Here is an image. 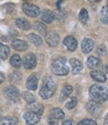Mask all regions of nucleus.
Returning <instances> with one entry per match:
<instances>
[{
    "instance_id": "nucleus-18",
    "label": "nucleus",
    "mask_w": 108,
    "mask_h": 125,
    "mask_svg": "<svg viewBox=\"0 0 108 125\" xmlns=\"http://www.w3.org/2000/svg\"><path fill=\"white\" fill-rule=\"evenodd\" d=\"M15 23H16L17 27H19L22 30H29V29H31L30 22L28 20L24 19V18H18V19H16V22H15Z\"/></svg>"
},
{
    "instance_id": "nucleus-11",
    "label": "nucleus",
    "mask_w": 108,
    "mask_h": 125,
    "mask_svg": "<svg viewBox=\"0 0 108 125\" xmlns=\"http://www.w3.org/2000/svg\"><path fill=\"white\" fill-rule=\"evenodd\" d=\"M64 45L67 47L69 51L73 52L76 49V47H78V41L72 36H68L64 40Z\"/></svg>"
},
{
    "instance_id": "nucleus-7",
    "label": "nucleus",
    "mask_w": 108,
    "mask_h": 125,
    "mask_svg": "<svg viewBox=\"0 0 108 125\" xmlns=\"http://www.w3.org/2000/svg\"><path fill=\"white\" fill-rule=\"evenodd\" d=\"M23 117L28 125H35L40 121L41 115L35 113L34 111H27V112H25Z\"/></svg>"
},
{
    "instance_id": "nucleus-21",
    "label": "nucleus",
    "mask_w": 108,
    "mask_h": 125,
    "mask_svg": "<svg viewBox=\"0 0 108 125\" xmlns=\"http://www.w3.org/2000/svg\"><path fill=\"white\" fill-rule=\"evenodd\" d=\"M71 92H72V86H71V85H66V86L63 88V91H61L59 100H60V101H64L69 95H70Z\"/></svg>"
},
{
    "instance_id": "nucleus-17",
    "label": "nucleus",
    "mask_w": 108,
    "mask_h": 125,
    "mask_svg": "<svg viewBox=\"0 0 108 125\" xmlns=\"http://www.w3.org/2000/svg\"><path fill=\"white\" fill-rule=\"evenodd\" d=\"M41 18L42 20L45 22V23H52V21L54 20V15H53V12L46 9L42 12L41 14Z\"/></svg>"
},
{
    "instance_id": "nucleus-26",
    "label": "nucleus",
    "mask_w": 108,
    "mask_h": 125,
    "mask_svg": "<svg viewBox=\"0 0 108 125\" xmlns=\"http://www.w3.org/2000/svg\"><path fill=\"white\" fill-rule=\"evenodd\" d=\"M79 21L82 23V24H86L87 21H88V12L85 8H82L79 12Z\"/></svg>"
},
{
    "instance_id": "nucleus-38",
    "label": "nucleus",
    "mask_w": 108,
    "mask_h": 125,
    "mask_svg": "<svg viewBox=\"0 0 108 125\" xmlns=\"http://www.w3.org/2000/svg\"><path fill=\"white\" fill-rule=\"evenodd\" d=\"M104 125H108V114L104 118Z\"/></svg>"
},
{
    "instance_id": "nucleus-14",
    "label": "nucleus",
    "mask_w": 108,
    "mask_h": 125,
    "mask_svg": "<svg viewBox=\"0 0 108 125\" xmlns=\"http://www.w3.org/2000/svg\"><path fill=\"white\" fill-rule=\"evenodd\" d=\"M69 64L71 66V70H72V73L73 74H78L81 72L82 70V64L81 62L76 60V59H70L69 60Z\"/></svg>"
},
{
    "instance_id": "nucleus-3",
    "label": "nucleus",
    "mask_w": 108,
    "mask_h": 125,
    "mask_svg": "<svg viewBox=\"0 0 108 125\" xmlns=\"http://www.w3.org/2000/svg\"><path fill=\"white\" fill-rule=\"evenodd\" d=\"M69 67L65 58L59 57L52 62V72L57 75H66L69 73Z\"/></svg>"
},
{
    "instance_id": "nucleus-28",
    "label": "nucleus",
    "mask_w": 108,
    "mask_h": 125,
    "mask_svg": "<svg viewBox=\"0 0 108 125\" xmlns=\"http://www.w3.org/2000/svg\"><path fill=\"white\" fill-rule=\"evenodd\" d=\"M23 98H24L25 101H26L27 103H29V104L34 103V102L36 101L35 96H34L31 92H29V91H25V92L23 93Z\"/></svg>"
},
{
    "instance_id": "nucleus-39",
    "label": "nucleus",
    "mask_w": 108,
    "mask_h": 125,
    "mask_svg": "<svg viewBox=\"0 0 108 125\" xmlns=\"http://www.w3.org/2000/svg\"><path fill=\"white\" fill-rule=\"evenodd\" d=\"M105 69H106V72H107V73H108V65H107V66H106V68H105Z\"/></svg>"
},
{
    "instance_id": "nucleus-22",
    "label": "nucleus",
    "mask_w": 108,
    "mask_h": 125,
    "mask_svg": "<svg viewBox=\"0 0 108 125\" xmlns=\"http://www.w3.org/2000/svg\"><path fill=\"white\" fill-rule=\"evenodd\" d=\"M10 54V49L6 45L0 44V58L2 60H6Z\"/></svg>"
},
{
    "instance_id": "nucleus-6",
    "label": "nucleus",
    "mask_w": 108,
    "mask_h": 125,
    "mask_svg": "<svg viewBox=\"0 0 108 125\" xmlns=\"http://www.w3.org/2000/svg\"><path fill=\"white\" fill-rule=\"evenodd\" d=\"M5 95L8 99H10L13 102H17L19 100V96H20L19 95V90L13 85H10V86L6 87Z\"/></svg>"
},
{
    "instance_id": "nucleus-13",
    "label": "nucleus",
    "mask_w": 108,
    "mask_h": 125,
    "mask_svg": "<svg viewBox=\"0 0 108 125\" xmlns=\"http://www.w3.org/2000/svg\"><path fill=\"white\" fill-rule=\"evenodd\" d=\"M86 65L89 69L91 70H95V69H98L101 67V61L96 58V57H89L87 59V62H86Z\"/></svg>"
},
{
    "instance_id": "nucleus-29",
    "label": "nucleus",
    "mask_w": 108,
    "mask_h": 125,
    "mask_svg": "<svg viewBox=\"0 0 108 125\" xmlns=\"http://www.w3.org/2000/svg\"><path fill=\"white\" fill-rule=\"evenodd\" d=\"M31 109H32V111H34L35 113H37L39 115H42V113L44 111V106L40 103H36V104L31 105Z\"/></svg>"
},
{
    "instance_id": "nucleus-19",
    "label": "nucleus",
    "mask_w": 108,
    "mask_h": 125,
    "mask_svg": "<svg viewBox=\"0 0 108 125\" xmlns=\"http://www.w3.org/2000/svg\"><path fill=\"white\" fill-rule=\"evenodd\" d=\"M18 122L16 117H2L0 118V125H16Z\"/></svg>"
},
{
    "instance_id": "nucleus-1",
    "label": "nucleus",
    "mask_w": 108,
    "mask_h": 125,
    "mask_svg": "<svg viewBox=\"0 0 108 125\" xmlns=\"http://www.w3.org/2000/svg\"><path fill=\"white\" fill-rule=\"evenodd\" d=\"M89 96L91 100L101 103L108 100V88L104 85L93 84L89 88Z\"/></svg>"
},
{
    "instance_id": "nucleus-16",
    "label": "nucleus",
    "mask_w": 108,
    "mask_h": 125,
    "mask_svg": "<svg viewBox=\"0 0 108 125\" xmlns=\"http://www.w3.org/2000/svg\"><path fill=\"white\" fill-rule=\"evenodd\" d=\"M90 76L95 82H98V83H104V82H106V75L103 73L99 72V71H92L90 73Z\"/></svg>"
},
{
    "instance_id": "nucleus-37",
    "label": "nucleus",
    "mask_w": 108,
    "mask_h": 125,
    "mask_svg": "<svg viewBox=\"0 0 108 125\" xmlns=\"http://www.w3.org/2000/svg\"><path fill=\"white\" fill-rule=\"evenodd\" d=\"M4 81H5V76H4V74L0 73V83H2Z\"/></svg>"
},
{
    "instance_id": "nucleus-23",
    "label": "nucleus",
    "mask_w": 108,
    "mask_h": 125,
    "mask_svg": "<svg viewBox=\"0 0 108 125\" xmlns=\"http://www.w3.org/2000/svg\"><path fill=\"white\" fill-rule=\"evenodd\" d=\"M28 39H29V41H30L31 43L34 44L35 46H40V45H42V43H43L42 38H41L40 36L36 35V34H29V35H28Z\"/></svg>"
},
{
    "instance_id": "nucleus-20",
    "label": "nucleus",
    "mask_w": 108,
    "mask_h": 125,
    "mask_svg": "<svg viewBox=\"0 0 108 125\" xmlns=\"http://www.w3.org/2000/svg\"><path fill=\"white\" fill-rule=\"evenodd\" d=\"M10 64L12 65V67H14L15 69H19L22 66V59L19 55H14L12 56L11 60H10Z\"/></svg>"
},
{
    "instance_id": "nucleus-34",
    "label": "nucleus",
    "mask_w": 108,
    "mask_h": 125,
    "mask_svg": "<svg viewBox=\"0 0 108 125\" xmlns=\"http://www.w3.org/2000/svg\"><path fill=\"white\" fill-rule=\"evenodd\" d=\"M53 15H54V18H57V19H63V18L65 17V14L61 13L60 9H59V10L56 11V12H54Z\"/></svg>"
},
{
    "instance_id": "nucleus-40",
    "label": "nucleus",
    "mask_w": 108,
    "mask_h": 125,
    "mask_svg": "<svg viewBox=\"0 0 108 125\" xmlns=\"http://www.w3.org/2000/svg\"><path fill=\"white\" fill-rule=\"evenodd\" d=\"M106 4H107V5H106V6H107V7H108V0H107V2H106Z\"/></svg>"
},
{
    "instance_id": "nucleus-32",
    "label": "nucleus",
    "mask_w": 108,
    "mask_h": 125,
    "mask_svg": "<svg viewBox=\"0 0 108 125\" xmlns=\"http://www.w3.org/2000/svg\"><path fill=\"white\" fill-rule=\"evenodd\" d=\"M76 125H97L96 122L94 120H91V119H83L81 121H79Z\"/></svg>"
},
{
    "instance_id": "nucleus-10",
    "label": "nucleus",
    "mask_w": 108,
    "mask_h": 125,
    "mask_svg": "<svg viewBox=\"0 0 108 125\" xmlns=\"http://www.w3.org/2000/svg\"><path fill=\"white\" fill-rule=\"evenodd\" d=\"M46 42L47 44L51 47H56L58 46L59 42V36L58 33L56 32H51L50 34L46 35Z\"/></svg>"
},
{
    "instance_id": "nucleus-4",
    "label": "nucleus",
    "mask_w": 108,
    "mask_h": 125,
    "mask_svg": "<svg viewBox=\"0 0 108 125\" xmlns=\"http://www.w3.org/2000/svg\"><path fill=\"white\" fill-rule=\"evenodd\" d=\"M22 9H23V12L28 15V16L32 17V18H35V17H38L40 15V9L38 6L34 5V4H30V3H24L23 6H22Z\"/></svg>"
},
{
    "instance_id": "nucleus-12",
    "label": "nucleus",
    "mask_w": 108,
    "mask_h": 125,
    "mask_svg": "<svg viewBox=\"0 0 108 125\" xmlns=\"http://www.w3.org/2000/svg\"><path fill=\"white\" fill-rule=\"evenodd\" d=\"M12 48L17 50V51H25L28 49V44L23 41V40H20V39H14L12 40Z\"/></svg>"
},
{
    "instance_id": "nucleus-31",
    "label": "nucleus",
    "mask_w": 108,
    "mask_h": 125,
    "mask_svg": "<svg viewBox=\"0 0 108 125\" xmlns=\"http://www.w3.org/2000/svg\"><path fill=\"white\" fill-rule=\"evenodd\" d=\"M11 82H19L21 81V73L19 72H13L10 75Z\"/></svg>"
},
{
    "instance_id": "nucleus-36",
    "label": "nucleus",
    "mask_w": 108,
    "mask_h": 125,
    "mask_svg": "<svg viewBox=\"0 0 108 125\" xmlns=\"http://www.w3.org/2000/svg\"><path fill=\"white\" fill-rule=\"evenodd\" d=\"M61 125H74V123L72 120H66Z\"/></svg>"
},
{
    "instance_id": "nucleus-24",
    "label": "nucleus",
    "mask_w": 108,
    "mask_h": 125,
    "mask_svg": "<svg viewBox=\"0 0 108 125\" xmlns=\"http://www.w3.org/2000/svg\"><path fill=\"white\" fill-rule=\"evenodd\" d=\"M100 20L103 24L108 25V7L107 6L102 7L100 11Z\"/></svg>"
},
{
    "instance_id": "nucleus-35",
    "label": "nucleus",
    "mask_w": 108,
    "mask_h": 125,
    "mask_svg": "<svg viewBox=\"0 0 108 125\" xmlns=\"http://www.w3.org/2000/svg\"><path fill=\"white\" fill-rule=\"evenodd\" d=\"M48 122H49L50 125H58V119H56L53 115L49 116V118H48Z\"/></svg>"
},
{
    "instance_id": "nucleus-5",
    "label": "nucleus",
    "mask_w": 108,
    "mask_h": 125,
    "mask_svg": "<svg viewBox=\"0 0 108 125\" xmlns=\"http://www.w3.org/2000/svg\"><path fill=\"white\" fill-rule=\"evenodd\" d=\"M86 108H87V111L91 115H93L94 117H99L100 114H101V111H102V109L100 107V104L98 102L93 101V100L89 101L86 104Z\"/></svg>"
},
{
    "instance_id": "nucleus-2",
    "label": "nucleus",
    "mask_w": 108,
    "mask_h": 125,
    "mask_svg": "<svg viewBox=\"0 0 108 125\" xmlns=\"http://www.w3.org/2000/svg\"><path fill=\"white\" fill-rule=\"evenodd\" d=\"M57 89V83L56 82L52 79V77H47L43 83V86L40 90V95L44 99H49L52 97Z\"/></svg>"
},
{
    "instance_id": "nucleus-33",
    "label": "nucleus",
    "mask_w": 108,
    "mask_h": 125,
    "mask_svg": "<svg viewBox=\"0 0 108 125\" xmlns=\"http://www.w3.org/2000/svg\"><path fill=\"white\" fill-rule=\"evenodd\" d=\"M97 54L99 55V57H105L106 56V49L104 48L103 46H99L97 48Z\"/></svg>"
},
{
    "instance_id": "nucleus-27",
    "label": "nucleus",
    "mask_w": 108,
    "mask_h": 125,
    "mask_svg": "<svg viewBox=\"0 0 108 125\" xmlns=\"http://www.w3.org/2000/svg\"><path fill=\"white\" fill-rule=\"evenodd\" d=\"M35 29L38 31L40 34H42V35H47V32H48L47 27H46V25H44L43 23H41V22H36V23H35Z\"/></svg>"
},
{
    "instance_id": "nucleus-9",
    "label": "nucleus",
    "mask_w": 108,
    "mask_h": 125,
    "mask_svg": "<svg viewBox=\"0 0 108 125\" xmlns=\"http://www.w3.org/2000/svg\"><path fill=\"white\" fill-rule=\"evenodd\" d=\"M94 48V41L89 38H85L81 43V51L84 54L90 53Z\"/></svg>"
},
{
    "instance_id": "nucleus-15",
    "label": "nucleus",
    "mask_w": 108,
    "mask_h": 125,
    "mask_svg": "<svg viewBox=\"0 0 108 125\" xmlns=\"http://www.w3.org/2000/svg\"><path fill=\"white\" fill-rule=\"evenodd\" d=\"M26 86L28 89L30 90H35L38 87V79L35 74H32L28 77L27 83H26Z\"/></svg>"
},
{
    "instance_id": "nucleus-30",
    "label": "nucleus",
    "mask_w": 108,
    "mask_h": 125,
    "mask_svg": "<svg viewBox=\"0 0 108 125\" xmlns=\"http://www.w3.org/2000/svg\"><path fill=\"white\" fill-rule=\"evenodd\" d=\"M76 103H78V100H76V98L75 97H70L69 100L66 103V107L68 109H72L76 105Z\"/></svg>"
},
{
    "instance_id": "nucleus-8",
    "label": "nucleus",
    "mask_w": 108,
    "mask_h": 125,
    "mask_svg": "<svg viewBox=\"0 0 108 125\" xmlns=\"http://www.w3.org/2000/svg\"><path fill=\"white\" fill-rule=\"evenodd\" d=\"M24 68L26 70H32L36 67L37 65V59H36V56L32 53H30L28 55L25 56V59H24Z\"/></svg>"
},
{
    "instance_id": "nucleus-25",
    "label": "nucleus",
    "mask_w": 108,
    "mask_h": 125,
    "mask_svg": "<svg viewBox=\"0 0 108 125\" xmlns=\"http://www.w3.org/2000/svg\"><path fill=\"white\" fill-rule=\"evenodd\" d=\"M52 115H53L56 119H58V120H60V119H64V118H65V113H64V111L61 110L60 108H58V107L52 109Z\"/></svg>"
}]
</instances>
